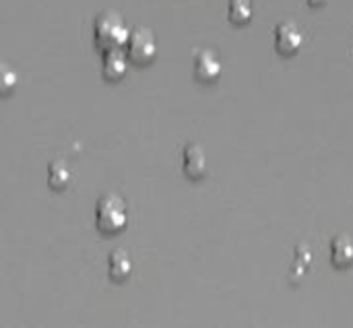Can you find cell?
Here are the masks:
<instances>
[{"label":"cell","mask_w":353,"mask_h":328,"mask_svg":"<svg viewBox=\"0 0 353 328\" xmlns=\"http://www.w3.org/2000/svg\"><path fill=\"white\" fill-rule=\"evenodd\" d=\"M126 54L134 64H149L157 56V39L149 27H137L126 41Z\"/></svg>","instance_id":"obj_3"},{"label":"cell","mask_w":353,"mask_h":328,"mask_svg":"<svg viewBox=\"0 0 353 328\" xmlns=\"http://www.w3.org/2000/svg\"><path fill=\"white\" fill-rule=\"evenodd\" d=\"M228 17L236 25H246L252 19V0H230Z\"/></svg>","instance_id":"obj_11"},{"label":"cell","mask_w":353,"mask_h":328,"mask_svg":"<svg viewBox=\"0 0 353 328\" xmlns=\"http://www.w3.org/2000/svg\"><path fill=\"white\" fill-rule=\"evenodd\" d=\"M207 155H205V149L196 143H190L184 147L182 151V170L188 178L192 180H199L207 174Z\"/></svg>","instance_id":"obj_7"},{"label":"cell","mask_w":353,"mask_h":328,"mask_svg":"<svg viewBox=\"0 0 353 328\" xmlns=\"http://www.w3.org/2000/svg\"><path fill=\"white\" fill-rule=\"evenodd\" d=\"M130 27L122 19V14L114 10H103L95 17L93 23V39L101 50L124 48L130 37Z\"/></svg>","instance_id":"obj_1"},{"label":"cell","mask_w":353,"mask_h":328,"mask_svg":"<svg viewBox=\"0 0 353 328\" xmlns=\"http://www.w3.org/2000/svg\"><path fill=\"white\" fill-rule=\"evenodd\" d=\"M126 221H128L126 205L118 194H105L97 201L95 225L101 234H105V236L120 234L126 227Z\"/></svg>","instance_id":"obj_2"},{"label":"cell","mask_w":353,"mask_h":328,"mask_svg":"<svg viewBox=\"0 0 353 328\" xmlns=\"http://www.w3.org/2000/svg\"><path fill=\"white\" fill-rule=\"evenodd\" d=\"M48 184L54 190H64L70 184V167L64 159H54L48 165Z\"/></svg>","instance_id":"obj_10"},{"label":"cell","mask_w":353,"mask_h":328,"mask_svg":"<svg viewBox=\"0 0 353 328\" xmlns=\"http://www.w3.org/2000/svg\"><path fill=\"white\" fill-rule=\"evenodd\" d=\"M108 273L114 281H124L132 273V258L124 250H114L108 256Z\"/></svg>","instance_id":"obj_9"},{"label":"cell","mask_w":353,"mask_h":328,"mask_svg":"<svg viewBox=\"0 0 353 328\" xmlns=\"http://www.w3.org/2000/svg\"><path fill=\"white\" fill-rule=\"evenodd\" d=\"M325 2H327V0H308V4H310V6H323Z\"/></svg>","instance_id":"obj_13"},{"label":"cell","mask_w":353,"mask_h":328,"mask_svg":"<svg viewBox=\"0 0 353 328\" xmlns=\"http://www.w3.org/2000/svg\"><path fill=\"white\" fill-rule=\"evenodd\" d=\"M192 68H194V76L201 81V83H213L219 79L221 74V60L219 56L205 48V50H196L194 54V60H192Z\"/></svg>","instance_id":"obj_5"},{"label":"cell","mask_w":353,"mask_h":328,"mask_svg":"<svg viewBox=\"0 0 353 328\" xmlns=\"http://www.w3.org/2000/svg\"><path fill=\"white\" fill-rule=\"evenodd\" d=\"M14 87H17V72L8 64H2V70H0V93L8 95Z\"/></svg>","instance_id":"obj_12"},{"label":"cell","mask_w":353,"mask_h":328,"mask_svg":"<svg viewBox=\"0 0 353 328\" xmlns=\"http://www.w3.org/2000/svg\"><path fill=\"white\" fill-rule=\"evenodd\" d=\"M304 43V31L292 23V21H283L275 27V50L283 56H294L300 52Z\"/></svg>","instance_id":"obj_4"},{"label":"cell","mask_w":353,"mask_h":328,"mask_svg":"<svg viewBox=\"0 0 353 328\" xmlns=\"http://www.w3.org/2000/svg\"><path fill=\"white\" fill-rule=\"evenodd\" d=\"M331 263L337 269H350L353 265V242L347 236H337L331 242Z\"/></svg>","instance_id":"obj_8"},{"label":"cell","mask_w":353,"mask_h":328,"mask_svg":"<svg viewBox=\"0 0 353 328\" xmlns=\"http://www.w3.org/2000/svg\"><path fill=\"white\" fill-rule=\"evenodd\" d=\"M128 54L122 52V48H110L103 50L101 56V74L108 81H120L128 70Z\"/></svg>","instance_id":"obj_6"}]
</instances>
